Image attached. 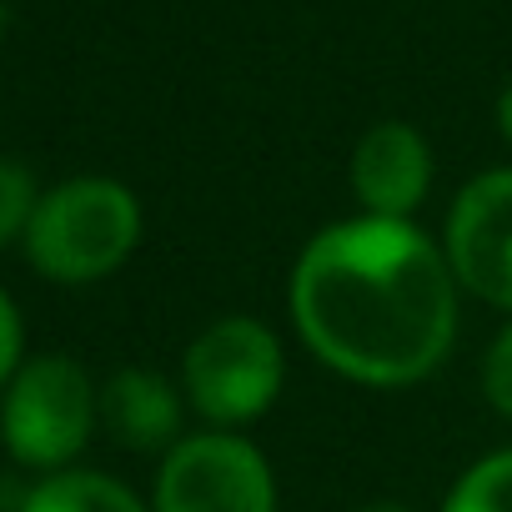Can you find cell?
<instances>
[{
    "instance_id": "6da1fadb",
    "label": "cell",
    "mask_w": 512,
    "mask_h": 512,
    "mask_svg": "<svg viewBox=\"0 0 512 512\" xmlns=\"http://www.w3.org/2000/svg\"><path fill=\"white\" fill-rule=\"evenodd\" d=\"M457 277L417 221L347 216L322 226L292 267V322L337 377L412 387L457 342Z\"/></svg>"
},
{
    "instance_id": "7a4b0ae2",
    "label": "cell",
    "mask_w": 512,
    "mask_h": 512,
    "mask_svg": "<svg viewBox=\"0 0 512 512\" xmlns=\"http://www.w3.org/2000/svg\"><path fill=\"white\" fill-rule=\"evenodd\" d=\"M141 241V201L111 176H71L41 191L26 226V262L56 287H91L126 267Z\"/></svg>"
},
{
    "instance_id": "3957f363",
    "label": "cell",
    "mask_w": 512,
    "mask_h": 512,
    "mask_svg": "<svg viewBox=\"0 0 512 512\" xmlns=\"http://www.w3.org/2000/svg\"><path fill=\"white\" fill-rule=\"evenodd\" d=\"M101 427V387L66 352L26 357L0 392V442L16 467L66 472Z\"/></svg>"
},
{
    "instance_id": "277c9868",
    "label": "cell",
    "mask_w": 512,
    "mask_h": 512,
    "mask_svg": "<svg viewBox=\"0 0 512 512\" xmlns=\"http://www.w3.org/2000/svg\"><path fill=\"white\" fill-rule=\"evenodd\" d=\"M287 357L277 332L262 317H216L196 332L181 357V392L211 432H236L256 417H267L282 397Z\"/></svg>"
},
{
    "instance_id": "5b68a950",
    "label": "cell",
    "mask_w": 512,
    "mask_h": 512,
    "mask_svg": "<svg viewBox=\"0 0 512 512\" xmlns=\"http://www.w3.org/2000/svg\"><path fill=\"white\" fill-rule=\"evenodd\" d=\"M151 512H277L272 462L236 432H191L161 457Z\"/></svg>"
},
{
    "instance_id": "8992f818",
    "label": "cell",
    "mask_w": 512,
    "mask_h": 512,
    "mask_svg": "<svg viewBox=\"0 0 512 512\" xmlns=\"http://www.w3.org/2000/svg\"><path fill=\"white\" fill-rule=\"evenodd\" d=\"M442 251L462 292L512 312V166H492L457 191Z\"/></svg>"
},
{
    "instance_id": "52a82bcc",
    "label": "cell",
    "mask_w": 512,
    "mask_h": 512,
    "mask_svg": "<svg viewBox=\"0 0 512 512\" xmlns=\"http://www.w3.org/2000/svg\"><path fill=\"white\" fill-rule=\"evenodd\" d=\"M352 191L367 216L412 221L432 191V146L407 121H377L352 151Z\"/></svg>"
},
{
    "instance_id": "ba28073f",
    "label": "cell",
    "mask_w": 512,
    "mask_h": 512,
    "mask_svg": "<svg viewBox=\"0 0 512 512\" xmlns=\"http://www.w3.org/2000/svg\"><path fill=\"white\" fill-rule=\"evenodd\" d=\"M101 427L131 452L166 457L186 437V392L151 367H121L101 387Z\"/></svg>"
},
{
    "instance_id": "9c48e42d",
    "label": "cell",
    "mask_w": 512,
    "mask_h": 512,
    "mask_svg": "<svg viewBox=\"0 0 512 512\" xmlns=\"http://www.w3.org/2000/svg\"><path fill=\"white\" fill-rule=\"evenodd\" d=\"M21 512H151L126 482L96 467H66L21 492Z\"/></svg>"
},
{
    "instance_id": "30bf717a",
    "label": "cell",
    "mask_w": 512,
    "mask_h": 512,
    "mask_svg": "<svg viewBox=\"0 0 512 512\" xmlns=\"http://www.w3.org/2000/svg\"><path fill=\"white\" fill-rule=\"evenodd\" d=\"M442 512H512V447L477 457L452 482Z\"/></svg>"
},
{
    "instance_id": "8fae6325",
    "label": "cell",
    "mask_w": 512,
    "mask_h": 512,
    "mask_svg": "<svg viewBox=\"0 0 512 512\" xmlns=\"http://www.w3.org/2000/svg\"><path fill=\"white\" fill-rule=\"evenodd\" d=\"M36 176L21 166V161H6L0 156V246H11V241H26V226L36 216Z\"/></svg>"
},
{
    "instance_id": "7c38bea8",
    "label": "cell",
    "mask_w": 512,
    "mask_h": 512,
    "mask_svg": "<svg viewBox=\"0 0 512 512\" xmlns=\"http://www.w3.org/2000/svg\"><path fill=\"white\" fill-rule=\"evenodd\" d=\"M482 397L492 402V412L512 417V322L492 337V347L482 357Z\"/></svg>"
},
{
    "instance_id": "4fadbf2b",
    "label": "cell",
    "mask_w": 512,
    "mask_h": 512,
    "mask_svg": "<svg viewBox=\"0 0 512 512\" xmlns=\"http://www.w3.org/2000/svg\"><path fill=\"white\" fill-rule=\"evenodd\" d=\"M21 362H26V322H21V307L11 302V292L0 287V392L21 372Z\"/></svg>"
},
{
    "instance_id": "5bb4252c",
    "label": "cell",
    "mask_w": 512,
    "mask_h": 512,
    "mask_svg": "<svg viewBox=\"0 0 512 512\" xmlns=\"http://www.w3.org/2000/svg\"><path fill=\"white\" fill-rule=\"evenodd\" d=\"M497 131H502V141L512 146V81H507L502 96H497Z\"/></svg>"
},
{
    "instance_id": "9a60e30c",
    "label": "cell",
    "mask_w": 512,
    "mask_h": 512,
    "mask_svg": "<svg viewBox=\"0 0 512 512\" xmlns=\"http://www.w3.org/2000/svg\"><path fill=\"white\" fill-rule=\"evenodd\" d=\"M357 512H412V507H402V502H367V507H357Z\"/></svg>"
}]
</instances>
